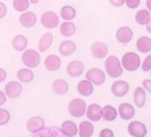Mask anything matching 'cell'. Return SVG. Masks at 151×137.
<instances>
[{"mask_svg": "<svg viewBox=\"0 0 151 137\" xmlns=\"http://www.w3.org/2000/svg\"><path fill=\"white\" fill-rule=\"evenodd\" d=\"M104 66H105V71H107V74L109 75L111 78H117L123 74L122 63H120V61L117 59V56H115V55L108 56L107 59H105Z\"/></svg>", "mask_w": 151, "mask_h": 137, "instance_id": "1", "label": "cell"}, {"mask_svg": "<svg viewBox=\"0 0 151 137\" xmlns=\"http://www.w3.org/2000/svg\"><path fill=\"white\" fill-rule=\"evenodd\" d=\"M122 67L127 71H135L140 66V58L136 53H126L122 58Z\"/></svg>", "mask_w": 151, "mask_h": 137, "instance_id": "2", "label": "cell"}, {"mask_svg": "<svg viewBox=\"0 0 151 137\" xmlns=\"http://www.w3.org/2000/svg\"><path fill=\"white\" fill-rule=\"evenodd\" d=\"M22 62L24 63L26 67L34 68L37 66H39V63H41V55H39V53L37 50H32V49L27 50L26 49L22 55Z\"/></svg>", "mask_w": 151, "mask_h": 137, "instance_id": "3", "label": "cell"}, {"mask_svg": "<svg viewBox=\"0 0 151 137\" xmlns=\"http://www.w3.org/2000/svg\"><path fill=\"white\" fill-rule=\"evenodd\" d=\"M68 110L73 117H82L85 114V110H86V103L81 98H74L69 102Z\"/></svg>", "mask_w": 151, "mask_h": 137, "instance_id": "4", "label": "cell"}, {"mask_svg": "<svg viewBox=\"0 0 151 137\" xmlns=\"http://www.w3.org/2000/svg\"><path fill=\"white\" fill-rule=\"evenodd\" d=\"M85 77H86V79L89 82L93 83V86H100V85H103L105 82V73L97 67L89 68L86 74H85Z\"/></svg>", "mask_w": 151, "mask_h": 137, "instance_id": "5", "label": "cell"}, {"mask_svg": "<svg viewBox=\"0 0 151 137\" xmlns=\"http://www.w3.org/2000/svg\"><path fill=\"white\" fill-rule=\"evenodd\" d=\"M41 23H42V26L46 28H54L60 23V18H58V15H57L55 12H53V11H46L41 18Z\"/></svg>", "mask_w": 151, "mask_h": 137, "instance_id": "6", "label": "cell"}, {"mask_svg": "<svg viewBox=\"0 0 151 137\" xmlns=\"http://www.w3.org/2000/svg\"><path fill=\"white\" fill-rule=\"evenodd\" d=\"M128 133L134 137H145L147 134V128L143 122L132 121L128 124Z\"/></svg>", "mask_w": 151, "mask_h": 137, "instance_id": "7", "label": "cell"}, {"mask_svg": "<svg viewBox=\"0 0 151 137\" xmlns=\"http://www.w3.org/2000/svg\"><path fill=\"white\" fill-rule=\"evenodd\" d=\"M132 36H134V32L128 26H122L120 28H117L116 31V39L119 43L127 44L132 41Z\"/></svg>", "mask_w": 151, "mask_h": 137, "instance_id": "8", "label": "cell"}, {"mask_svg": "<svg viewBox=\"0 0 151 137\" xmlns=\"http://www.w3.org/2000/svg\"><path fill=\"white\" fill-rule=\"evenodd\" d=\"M91 51L96 59H103V58H107L108 55V46L103 42H94L91 46Z\"/></svg>", "mask_w": 151, "mask_h": 137, "instance_id": "9", "label": "cell"}, {"mask_svg": "<svg viewBox=\"0 0 151 137\" xmlns=\"http://www.w3.org/2000/svg\"><path fill=\"white\" fill-rule=\"evenodd\" d=\"M111 90H112V94L115 97H124L127 96L129 90V83L126 81H116L113 82L112 86H111Z\"/></svg>", "mask_w": 151, "mask_h": 137, "instance_id": "10", "label": "cell"}, {"mask_svg": "<svg viewBox=\"0 0 151 137\" xmlns=\"http://www.w3.org/2000/svg\"><path fill=\"white\" fill-rule=\"evenodd\" d=\"M26 126H27V131L30 133H38L45 128V120L39 116H35V117H31L28 120Z\"/></svg>", "mask_w": 151, "mask_h": 137, "instance_id": "11", "label": "cell"}, {"mask_svg": "<svg viewBox=\"0 0 151 137\" xmlns=\"http://www.w3.org/2000/svg\"><path fill=\"white\" fill-rule=\"evenodd\" d=\"M22 90H23L22 85L16 81H12L6 85V87H4V94H6L8 98H18V97L20 96V93H22Z\"/></svg>", "mask_w": 151, "mask_h": 137, "instance_id": "12", "label": "cell"}, {"mask_svg": "<svg viewBox=\"0 0 151 137\" xmlns=\"http://www.w3.org/2000/svg\"><path fill=\"white\" fill-rule=\"evenodd\" d=\"M117 113H119V116L122 117L123 120L128 121V120H131L132 117L135 116V108H134L131 103H128V102H123L122 105L119 106Z\"/></svg>", "mask_w": 151, "mask_h": 137, "instance_id": "13", "label": "cell"}, {"mask_svg": "<svg viewBox=\"0 0 151 137\" xmlns=\"http://www.w3.org/2000/svg\"><path fill=\"white\" fill-rule=\"evenodd\" d=\"M66 71L73 78L80 77V75L84 73V63H82L81 61H72V62L68 65V67H66Z\"/></svg>", "mask_w": 151, "mask_h": 137, "instance_id": "14", "label": "cell"}, {"mask_svg": "<svg viewBox=\"0 0 151 137\" xmlns=\"http://www.w3.org/2000/svg\"><path fill=\"white\" fill-rule=\"evenodd\" d=\"M19 22H20V24L23 27L31 28L37 23V15L34 12H30V11H24V12H22L20 18H19Z\"/></svg>", "mask_w": 151, "mask_h": 137, "instance_id": "15", "label": "cell"}, {"mask_svg": "<svg viewBox=\"0 0 151 137\" xmlns=\"http://www.w3.org/2000/svg\"><path fill=\"white\" fill-rule=\"evenodd\" d=\"M85 113L88 116L89 121H99V120H101V106L97 105V103H92V105L86 106Z\"/></svg>", "mask_w": 151, "mask_h": 137, "instance_id": "16", "label": "cell"}, {"mask_svg": "<svg viewBox=\"0 0 151 137\" xmlns=\"http://www.w3.org/2000/svg\"><path fill=\"white\" fill-rule=\"evenodd\" d=\"M45 67L49 71H57L61 67V58L58 55H49L45 59Z\"/></svg>", "mask_w": 151, "mask_h": 137, "instance_id": "17", "label": "cell"}, {"mask_svg": "<svg viewBox=\"0 0 151 137\" xmlns=\"http://www.w3.org/2000/svg\"><path fill=\"white\" fill-rule=\"evenodd\" d=\"M76 49H77V47H76V43H74V42H72V41H63V42H61L60 47H58V50H60L61 55H63V56H70L72 54H74Z\"/></svg>", "mask_w": 151, "mask_h": 137, "instance_id": "18", "label": "cell"}, {"mask_svg": "<svg viewBox=\"0 0 151 137\" xmlns=\"http://www.w3.org/2000/svg\"><path fill=\"white\" fill-rule=\"evenodd\" d=\"M77 90L81 94L82 97H89L92 93H93V83L89 82L88 79H82V81L78 82L77 85Z\"/></svg>", "mask_w": 151, "mask_h": 137, "instance_id": "19", "label": "cell"}, {"mask_svg": "<svg viewBox=\"0 0 151 137\" xmlns=\"http://www.w3.org/2000/svg\"><path fill=\"white\" fill-rule=\"evenodd\" d=\"M61 131H62V133L65 134V136H68V137H74L76 134L78 133V129H77V125H76V122L69 121V120L62 122Z\"/></svg>", "mask_w": 151, "mask_h": 137, "instance_id": "20", "label": "cell"}, {"mask_svg": "<svg viewBox=\"0 0 151 137\" xmlns=\"http://www.w3.org/2000/svg\"><path fill=\"white\" fill-rule=\"evenodd\" d=\"M53 34H50V32H46V34L42 35V38L39 39V51L41 53H45V51H47L51 47V44H53Z\"/></svg>", "mask_w": 151, "mask_h": 137, "instance_id": "21", "label": "cell"}, {"mask_svg": "<svg viewBox=\"0 0 151 137\" xmlns=\"http://www.w3.org/2000/svg\"><path fill=\"white\" fill-rule=\"evenodd\" d=\"M117 117V110L111 105H107L101 108V118H104L105 121H113Z\"/></svg>", "mask_w": 151, "mask_h": 137, "instance_id": "22", "label": "cell"}, {"mask_svg": "<svg viewBox=\"0 0 151 137\" xmlns=\"http://www.w3.org/2000/svg\"><path fill=\"white\" fill-rule=\"evenodd\" d=\"M53 91L57 94H66L69 91V83L65 81V79H55L53 82Z\"/></svg>", "mask_w": 151, "mask_h": 137, "instance_id": "23", "label": "cell"}, {"mask_svg": "<svg viewBox=\"0 0 151 137\" xmlns=\"http://www.w3.org/2000/svg\"><path fill=\"white\" fill-rule=\"evenodd\" d=\"M27 44H28V41L24 35H16L12 39V47L16 51H24L27 49Z\"/></svg>", "mask_w": 151, "mask_h": 137, "instance_id": "24", "label": "cell"}, {"mask_svg": "<svg viewBox=\"0 0 151 137\" xmlns=\"http://www.w3.org/2000/svg\"><path fill=\"white\" fill-rule=\"evenodd\" d=\"M60 31L63 36H73V35L76 34V31H77V27H76V24L72 23L70 20H66V22H63L62 24H61Z\"/></svg>", "mask_w": 151, "mask_h": 137, "instance_id": "25", "label": "cell"}, {"mask_svg": "<svg viewBox=\"0 0 151 137\" xmlns=\"http://www.w3.org/2000/svg\"><path fill=\"white\" fill-rule=\"evenodd\" d=\"M78 133L77 134H80L81 137H91V136H93V125H92V122L91 121H84V122H81L80 124V126L78 128Z\"/></svg>", "mask_w": 151, "mask_h": 137, "instance_id": "26", "label": "cell"}, {"mask_svg": "<svg viewBox=\"0 0 151 137\" xmlns=\"http://www.w3.org/2000/svg\"><path fill=\"white\" fill-rule=\"evenodd\" d=\"M134 101L138 108H143L146 103V90L143 87H136L134 91Z\"/></svg>", "mask_w": 151, "mask_h": 137, "instance_id": "27", "label": "cell"}, {"mask_svg": "<svg viewBox=\"0 0 151 137\" xmlns=\"http://www.w3.org/2000/svg\"><path fill=\"white\" fill-rule=\"evenodd\" d=\"M136 49L140 53H150L151 51V39L148 36H140L136 41Z\"/></svg>", "mask_w": 151, "mask_h": 137, "instance_id": "28", "label": "cell"}, {"mask_svg": "<svg viewBox=\"0 0 151 137\" xmlns=\"http://www.w3.org/2000/svg\"><path fill=\"white\" fill-rule=\"evenodd\" d=\"M150 20H151V15L147 9H140L139 12L135 14V22L138 24H140V26L150 24Z\"/></svg>", "mask_w": 151, "mask_h": 137, "instance_id": "29", "label": "cell"}, {"mask_svg": "<svg viewBox=\"0 0 151 137\" xmlns=\"http://www.w3.org/2000/svg\"><path fill=\"white\" fill-rule=\"evenodd\" d=\"M16 77H18V79L20 82H24V83H30V82L34 79V73H32V70H30V68H22V70H19L18 73H16Z\"/></svg>", "mask_w": 151, "mask_h": 137, "instance_id": "30", "label": "cell"}, {"mask_svg": "<svg viewBox=\"0 0 151 137\" xmlns=\"http://www.w3.org/2000/svg\"><path fill=\"white\" fill-rule=\"evenodd\" d=\"M61 18L63 20H72L76 18V8L72 6H65L61 8Z\"/></svg>", "mask_w": 151, "mask_h": 137, "instance_id": "31", "label": "cell"}, {"mask_svg": "<svg viewBox=\"0 0 151 137\" xmlns=\"http://www.w3.org/2000/svg\"><path fill=\"white\" fill-rule=\"evenodd\" d=\"M14 8L18 12H24L30 7V1L28 0H14Z\"/></svg>", "mask_w": 151, "mask_h": 137, "instance_id": "32", "label": "cell"}, {"mask_svg": "<svg viewBox=\"0 0 151 137\" xmlns=\"http://www.w3.org/2000/svg\"><path fill=\"white\" fill-rule=\"evenodd\" d=\"M9 118H11V114H9L8 110L3 109V108H0V126H3V125L8 124Z\"/></svg>", "mask_w": 151, "mask_h": 137, "instance_id": "33", "label": "cell"}, {"mask_svg": "<svg viewBox=\"0 0 151 137\" xmlns=\"http://www.w3.org/2000/svg\"><path fill=\"white\" fill-rule=\"evenodd\" d=\"M150 68H151V55H148V56H146L145 62L142 63V70L147 73V71H150Z\"/></svg>", "mask_w": 151, "mask_h": 137, "instance_id": "34", "label": "cell"}, {"mask_svg": "<svg viewBox=\"0 0 151 137\" xmlns=\"http://www.w3.org/2000/svg\"><path fill=\"white\" fill-rule=\"evenodd\" d=\"M124 3H126V6L128 7V8H136V7H139V4H140V0H124Z\"/></svg>", "mask_w": 151, "mask_h": 137, "instance_id": "35", "label": "cell"}, {"mask_svg": "<svg viewBox=\"0 0 151 137\" xmlns=\"http://www.w3.org/2000/svg\"><path fill=\"white\" fill-rule=\"evenodd\" d=\"M7 15V7L3 1H0V19H3Z\"/></svg>", "mask_w": 151, "mask_h": 137, "instance_id": "36", "label": "cell"}, {"mask_svg": "<svg viewBox=\"0 0 151 137\" xmlns=\"http://www.w3.org/2000/svg\"><path fill=\"white\" fill-rule=\"evenodd\" d=\"M100 137H113V132L111 129H103L100 132Z\"/></svg>", "mask_w": 151, "mask_h": 137, "instance_id": "37", "label": "cell"}, {"mask_svg": "<svg viewBox=\"0 0 151 137\" xmlns=\"http://www.w3.org/2000/svg\"><path fill=\"white\" fill-rule=\"evenodd\" d=\"M109 3L113 7H122L124 4V0H109Z\"/></svg>", "mask_w": 151, "mask_h": 137, "instance_id": "38", "label": "cell"}, {"mask_svg": "<svg viewBox=\"0 0 151 137\" xmlns=\"http://www.w3.org/2000/svg\"><path fill=\"white\" fill-rule=\"evenodd\" d=\"M143 89H145L146 91H150L151 90V82H150V79H145V81H143Z\"/></svg>", "mask_w": 151, "mask_h": 137, "instance_id": "39", "label": "cell"}, {"mask_svg": "<svg viewBox=\"0 0 151 137\" xmlns=\"http://www.w3.org/2000/svg\"><path fill=\"white\" fill-rule=\"evenodd\" d=\"M6 79H7V71L0 67V82H4Z\"/></svg>", "mask_w": 151, "mask_h": 137, "instance_id": "40", "label": "cell"}, {"mask_svg": "<svg viewBox=\"0 0 151 137\" xmlns=\"http://www.w3.org/2000/svg\"><path fill=\"white\" fill-rule=\"evenodd\" d=\"M6 102H7V96L1 90H0V106H3Z\"/></svg>", "mask_w": 151, "mask_h": 137, "instance_id": "41", "label": "cell"}, {"mask_svg": "<svg viewBox=\"0 0 151 137\" xmlns=\"http://www.w3.org/2000/svg\"><path fill=\"white\" fill-rule=\"evenodd\" d=\"M146 6L148 9H151V0H146Z\"/></svg>", "mask_w": 151, "mask_h": 137, "instance_id": "42", "label": "cell"}, {"mask_svg": "<svg viewBox=\"0 0 151 137\" xmlns=\"http://www.w3.org/2000/svg\"><path fill=\"white\" fill-rule=\"evenodd\" d=\"M28 1H30L31 4H37L38 1H39V0H28Z\"/></svg>", "mask_w": 151, "mask_h": 137, "instance_id": "43", "label": "cell"}]
</instances>
